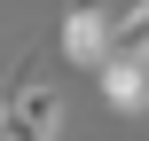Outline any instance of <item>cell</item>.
Returning <instances> with one entry per match:
<instances>
[{
    "mask_svg": "<svg viewBox=\"0 0 149 141\" xmlns=\"http://www.w3.org/2000/svg\"><path fill=\"white\" fill-rule=\"evenodd\" d=\"M110 63H141L149 71V0H134V8L110 16Z\"/></svg>",
    "mask_w": 149,
    "mask_h": 141,
    "instance_id": "3957f363",
    "label": "cell"
},
{
    "mask_svg": "<svg viewBox=\"0 0 149 141\" xmlns=\"http://www.w3.org/2000/svg\"><path fill=\"white\" fill-rule=\"evenodd\" d=\"M102 102H110L118 118H141L149 110V71L141 63H110V71H102Z\"/></svg>",
    "mask_w": 149,
    "mask_h": 141,
    "instance_id": "277c9868",
    "label": "cell"
},
{
    "mask_svg": "<svg viewBox=\"0 0 149 141\" xmlns=\"http://www.w3.org/2000/svg\"><path fill=\"white\" fill-rule=\"evenodd\" d=\"M55 47H63L79 71H94V78H102V71H110V16H86V8H79V16H63Z\"/></svg>",
    "mask_w": 149,
    "mask_h": 141,
    "instance_id": "7a4b0ae2",
    "label": "cell"
},
{
    "mask_svg": "<svg viewBox=\"0 0 149 141\" xmlns=\"http://www.w3.org/2000/svg\"><path fill=\"white\" fill-rule=\"evenodd\" d=\"M0 141H63V94L47 78V63H24L8 102H0Z\"/></svg>",
    "mask_w": 149,
    "mask_h": 141,
    "instance_id": "6da1fadb",
    "label": "cell"
}]
</instances>
